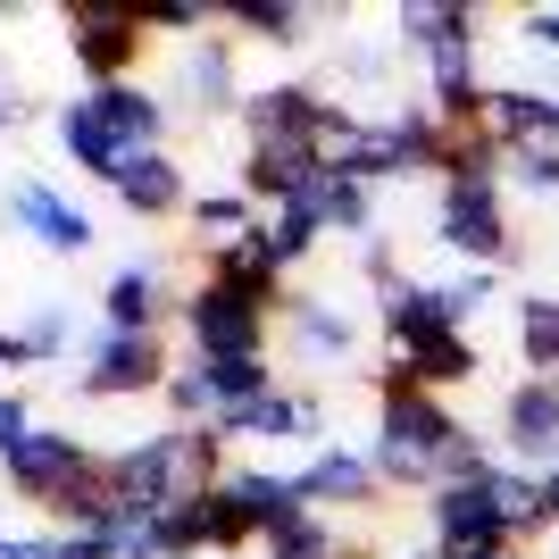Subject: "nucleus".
Masks as SVG:
<instances>
[{
	"label": "nucleus",
	"instance_id": "nucleus-21",
	"mask_svg": "<svg viewBox=\"0 0 559 559\" xmlns=\"http://www.w3.org/2000/svg\"><path fill=\"white\" fill-rule=\"evenodd\" d=\"M518 25H526V43H535V50H559V9H526Z\"/></svg>",
	"mask_w": 559,
	"mask_h": 559
},
{
	"label": "nucleus",
	"instance_id": "nucleus-25",
	"mask_svg": "<svg viewBox=\"0 0 559 559\" xmlns=\"http://www.w3.org/2000/svg\"><path fill=\"white\" fill-rule=\"evenodd\" d=\"M485 559H526V551H518V543H510V551H485Z\"/></svg>",
	"mask_w": 559,
	"mask_h": 559
},
{
	"label": "nucleus",
	"instance_id": "nucleus-3",
	"mask_svg": "<svg viewBox=\"0 0 559 559\" xmlns=\"http://www.w3.org/2000/svg\"><path fill=\"white\" fill-rule=\"evenodd\" d=\"M435 242H451L460 259L492 267L510 251V201H501V176H443L435 192Z\"/></svg>",
	"mask_w": 559,
	"mask_h": 559
},
{
	"label": "nucleus",
	"instance_id": "nucleus-9",
	"mask_svg": "<svg viewBox=\"0 0 559 559\" xmlns=\"http://www.w3.org/2000/svg\"><path fill=\"white\" fill-rule=\"evenodd\" d=\"M318 435V401L309 393H259L217 418V443H309Z\"/></svg>",
	"mask_w": 559,
	"mask_h": 559
},
{
	"label": "nucleus",
	"instance_id": "nucleus-19",
	"mask_svg": "<svg viewBox=\"0 0 559 559\" xmlns=\"http://www.w3.org/2000/svg\"><path fill=\"white\" fill-rule=\"evenodd\" d=\"M501 176L526 192H559V142H526V151H510L501 159Z\"/></svg>",
	"mask_w": 559,
	"mask_h": 559
},
{
	"label": "nucleus",
	"instance_id": "nucleus-24",
	"mask_svg": "<svg viewBox=\"0 0 559 559\" xmlns=\"http://www.w3.org/2000/svg\"><path fill=\"white\" fill-rule=\"evenodd\" d=\"M543 518L559 526V467H543Z\"/></svg>",
	"mask_w": 559,
	"mask_h": 559
},
{
	"label": "nucleus",
	"instance_id": "nucleus-26",
	"mask_svg": "<svg viewBox=\"0 0 559 559\" xmlns=\"http://www.w3.org/2000/svg\"><path fill=\"white\" fill-rule=\"evenodd\" d=\"M9 117H17V109H9V93H0V126H9Z\"/></svg>",
	"mask_w": 559,
	"mask_h": 559
},
{
	"label": "nucleus",
	"instance_id": "nucleus-8",
	"mask_svg": "<svg viewBox=\"0 0 559 559\" xmlns=\"http://www.w3.org/2000/svg\"><path fill=\"white\" fill-rule=\"evenodd\" d=\"M501 435H510L518 460H535V476L559 467V376H526V384L501 401Z\"/></svg>",
	"mask_w": 559,
	"mask_h": 559
},
{
	"label": "nucleus",
	"instance_id": "nucleus-12",
	"mask_svg": "<svg viewBox=\"0 0 559 559\" xmlns=\"http://www.w3.org/2000/svg\"><path fill=\"white\" fill-rule=\"evenodd\" d=\"M293 485H301L309 510H343V501H368L384 476H376V460H359V451H318L309 467H293Z\"/></svg>",
	"mask_w": 559,
	"mask_h": 559
},
{
	"label": "nucleus",
	"instance_id": "nucleus-16",
	"mask_svg": "<svg viewBox=\"0 0 559 559\" xmlns=\"http://www.w3.org/2000/svg\"><path fill=\"white\" fill-rule=\"evenodd\" d=\"M59 142H68V159L84 167V176H100V185L117 192V176H126V151L100 134L93 117H84V100H68V117H59Z\"/></svg>",
	"mask_w": 559,
	"mask_h": 559
},
{
	"label": "nucleus",
	"instance_id": "nucleus-11",
	"mask_svg": "<svg viewBox=\"0 0 559 559\" xmlns=\"http://www.w3.org/2000/svg\"><path fill=\"white\" fill-rule=\"evenodd\" d=\"M100 326H109V334H159L167 326V284H159V267H117L109 293H100Z\"/></svg>",
	"mask_w": 559,
	"mask_h": 559
},
{
	"label": "nucleus",
	"instance_id": "nucleus-6",
	"mask_svg": "<svg viewBox=\"0 0 559 559\" xmlns=\"http://www.w3.org/2000/svg\"><path fill=\"white\" fill-rule=\"evenodd\" d=\"M167 376H176V359H167V334H109V326H100L93 359H84V393H93V401L167 393Z\"/></svg>",
	"mask_w": 559,
	"mask_h": 559
},
{
	"label": "nucleus",
	"instance_id": "nucleus-7",
	"mask_svg": "<svg viewBox=\"0 0 559 559\" xmlns=\"http://www.w3.org/2000/svg\"><path fill=\"white\" fill-rule=\"evenodd\" d=\"M84 117H93L126 159H134V151H159V134H167V100L142 93V84H93V93H84Z\"/></svg>",
	"mask_w": 559,
	"mask_h": 559
},
{
	"label": "nucleus",
	"instance_id": "nucleus-10",
	"mask_svg": "<svg viewBox=\"0 0 559 559\" xmlns=\"http://www.w3.org/2000/svg\"><path fill=\"white\" fill-rule=\"evenodd\" d=\"M9 217H17V226L34 234V242H43V251H93V217L75 210V201H68L59 185H43V176H34V185H17Z\"/></svg>",
	"mask_w": 559,
	"mask_h": 559
},
{
	"label": "nucleus",
	"instance_id": "nucleus-13",
	"mask_svg": "<svg viewBox=\"0 0 559 559\" xmlns=\"http://www.w3.org/2000/svg\"><path fill=\"white\" fill-rule=\"evenodd\" d=\"M117 201L134 217H176V210H192L185 201V167L167 159V151H134L126 159V176H117Z\"/></svg>",
	"mask_w": 559,
	"mask_h": 559
},
{
	"label": "nucleus",
	"instance_id": "nucleus-23",
	"mask_svg": "<svg viewBox=\"0 0 559 559\" xmlns=\"http://www.w3.org/2000/svg\"><path fill=\"white\" fill-rule=\"evenodd\" d=\"M0 559H59V543H34V535H0Z\"/></svg>",
	"mask_w": 559,
	"mask_h": 559
},
{
	"label": "nucleus",
	"instance_id": "nucleus-15",
	"mask_svg": "<svg viewBox=\"0 0 559 559\" xmlns=\"http://www.w3.org/2000/svg\"><path fill=\"white\" fill-rule=\"evenodd\" d=\"M326 9H301V0H217V25H242L259 43H301Z\"/></svg>",
	"mask_w": 559,
	"mask_h": 559
},
{
	"label": "nucleus",
	"instance_id": "nucleus-14",
	"mask_svg": "<svg viewBox=\"0 0 559 559\" xmlns=\"http://www.w3.org/2000/svg\"><path fill=\"white\" fill-rule=\"evenodd\" d=\"M284 326H293V350H301V359H318V368H343V359H350V326L318 301V293H293Z\"/></svg>",
	"mask_w": 559,
	"mask_h": 559
},
{
	"label": "nucleus",
	"instance_id": "nucleus-22",
	"mask_svg": "<svg viewBox=\"0 0 559 559\" xmlns=\"http://www.w3.org/2000/svg\"><path fill=\"white\" fill-rule=\"evenodd\" d=\"M25 435H34V418H25V401H0V451H17Z\"/></svg>",
	"mask_w": 559,
	"mask_h": 559
},
{
	"label": "nucleus",
	"instance_id": "nucleus-27",
	"mask_svg": "<svg viewBox=\"0 0 559 559\" xmlns=\"http://www.w3.org/2000/svg\"><path fill=\"white\" fill-rule=\"evenodd\" d=\"M426 559H443V551H426Z\"/></svg>",
	"mask_w": 559,
	"mask_h": 559
},
{
	"label": "nucleus",
	"instance_id": "nucleus-2",
	"mask_svg": "<svg viewBox=\"0 0 559 559\" xmlns=\"http://www.w3.org/2000/svg\"><path fill=\"white\" fill-rule=\"evenodd\" d=\"M426 535H435V551L443 559H485V551H510L518 526L510 510H501V476H467V485H443L426 492Z\"/></svg>",
	"mask_w": 559,
	"mask_h": 559
},
{
	"label": "nucleus",
	"instance_id": "nucleus-20",
	"mask_svg": "<svg viewBox=\"0 0 559 559\" xmlns=\"http://www.w3.org/2000/svg\"><path fill=\"white\" fill-rule=\"evenodd\" d=\"M142 25H151V34H201V25H217V0H151V9H142Z\"/></svg>",
	"mask_w": 559,
	"mask_h": 559
},
{
	"label": "nucleus",
	"instance_id": "nucleus-1",
	"mask_svg": "<svg viewBox=\"0 0 559 559\" xmlns=\"http://www.w3.org/2000/svg\"><path fill=\"white\" fill-rule=\"evenodd\" d=\"M485 443L467 435L460 418L443 409V393H418V384H384V409H376V476L384 485H418L443 492L485 476Z\"/></svg>",
	"mask_w": 559,
	"mask_h": 559
},
{
	"label": "nucleus",
	"instance_id": "nucleus-18",
	"mask_svg": "<svg viewBox=\"0 0 559 559\" xmlns=\"http://www.w3.org/2000/svg\"><path fill=\"white\" fill-rule=\"evenodd\" d=\"M185 93H192V100H226V93H234V59H226V43H201V50H192Z\"/></svg>",
	"mask_w": 559,
	"mask_h": 559
},
{
	"label": "nucleus",
	"instance_id": "nucleus-17",
	"mask_svg": "<svg viewBox=\"0 0 559 559\" xmlns=\"http://www.w3.org/2000/svg\"><path fill=\"white\" fill-rule=\"evenodd\" d=\"M185 217H192V234H201V251H226V242L251 234V192H201Z\"/></svg>",
	"mask_w": 559,
	"mask_h": 559
},
{
	"label": "nucleus",
	"instance_id": "nucleus-4",
	"mask_svg": "<svg viewBox=\"0 0 559 559\" xmlns=\"http://www.w3.org/2000/svg\"><path fill=\"white\" fill-rule=\"evenodd\" d=\"M185 334L192 359H267V301L201 276V293L185 301Z\"/></svg>",
	"mask_w": 559,
	"mask_h": 559
},
{
	"label": "nucleus",
	"instance_id": "nucleus-5",
	"mask_svg": "<svg viewBox=\"0 0 559 559\" xmlns=\"http://www.w3.org/2000/svg\"><path fill=\"white\" fill-rule=\"evenodd\" d=\"M68 34H75V59L93 68V84H134V59L151 43L142 9H117V0H75Z\"/></svg>",
	"mask_w": 559,
	"mask_h": 559
}]
</instances>
